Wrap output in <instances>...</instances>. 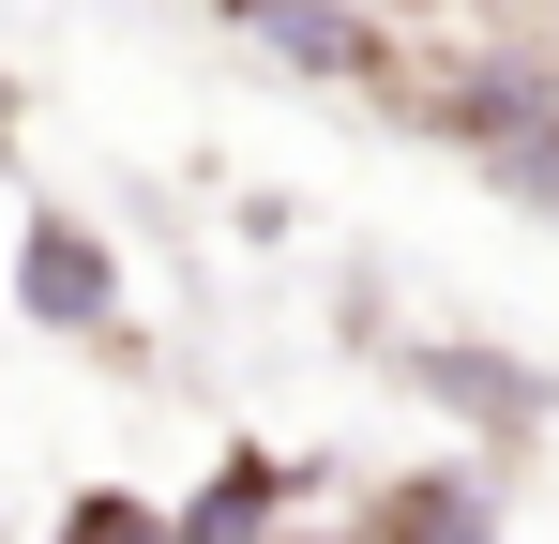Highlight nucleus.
<instances>
[{
	"label": "nucleus",
	"instance_id": "3",
	"mask_svg": "<svg viewBox=\"0 0 559 544\" xmlns=\"http://www.w3.org/2000/svg\"><path fill=\"white\" fill-rule=\"evenodd\" d=\"M393 378H408L454 439H484V453H514V439L559 424V378L514 363V348H484V333H393Z\"/></svg>",
	"mask_w": 559,
	"mask_h": 544
},
{
	"label": "nucleus",
	"instance_id": "2",
	"mask_svg": "<svg viewBox=\"0 0 559 544\" xmlns=\"http://www.w3.org/2000/svg\"><path fill=\"white\" fill-rule=\"evenodd\" d=\"M121 243H106L76 197H31L15 212V318L31 333H61V348H121Z\"/></svg>",
	"mask_w": 559,
	"mask_h": 544
},
{
	"label": "nucleus",
	"instance_id": "8",
	"mask_svg": "<svg viewBox=\"0 0 559 544\" xmlns=\"http://www.w3.org/2000/svg\"><path fill=\"white\" fill-rule=\"evenodd\" d=\"M15 137H31V91H15V76H0V167H15Z\"/></svg>",
	"mask_w": 559,
	"mask_h": 544
},
{
	"label": "nucleus",
	"instance_id": "7",
	"mask_svg": "<svg viewBox=\"0 0 559 544\" xmlns=\"http://www.w3.org/2000/svg\"><path fill=\"white\" fill-rule=\"evenodd\" d=\"M61 530H92V544H121V530H167V499H121V484H92Z\"/></svg>",
	"mask_w": 559,
	"mask_h": 544
},
{
	"label": "nucleus",
	"instance_id": "4",
	"mask_svg": "<svg viewBox=\"0 0 559 544\" xmlns=\"http://www.w3.org/2000/svg\"><path fill=\"white\" fill-rule=\"evenodd\" d=\"M212 15L258 31L318 91H408V15H378V0H212Z\"/></svg>",
	"mask_w": 559,
	"mask_h": 544
},
{
	"label": "nucleus",
	"instance_id": "5",
	"mask_svg": "<svg viewBox=\"0 0 559 544\" xmlns=\"http://www.w3.org/2000/svg\"><path fill=\"white\" fill-rule=\"evenodd\" d=\"M514 515V453L454 439V469H393V484H364V530H408V544H484Z\"/></svg>",
	"mask_w": 559,
	"mask_h": 544
},
{
	"label": "nucleus",
	"instance_id": "6",
	"mask_svg": "<svg viewBox=\"0 0 559 544\" xmlns=\"http://www.w3.org/2000/svg\"><path fill=\"white\" fill-rule=\"evenodd\" d=\"M302 499H318V484H302L287 453H227L197 499H167V530H182V544H227V530H287Z\"/></svg>",
	"mask_w": 559,
	"mask_h": 544
},
{
	"label": "nucleus",
	"instance_id": "1",
	"mask_svg": "<svg viewBox=\"0 0 559 544\" xmlns=\"http://www.w3.org/2000/svg\"><path fill=\"white\" fill-rule=\"evenodd\" d=\"M408 106H424V137H454L514 212L559 227V46L514 31V46H468V61H408Z\"/></svg>",
	"mask_w": 559,
	"mask_h": 544
},
{
	"label": "nucleus",
	"instance_id": "9",
	"mask_svg": "<svg viewBox=\"0 0 559 544\" xmlns=\"http://www.w3.org/2000/svg\"><path fill=\"white\" fill-rule=\"evenodd\" d=\"M378 15H439V0H378Z\"/></svg>",
	"mask_w": 559,
	"mask_h": 544
}]
</instances>
